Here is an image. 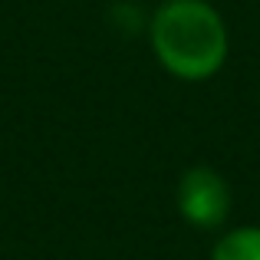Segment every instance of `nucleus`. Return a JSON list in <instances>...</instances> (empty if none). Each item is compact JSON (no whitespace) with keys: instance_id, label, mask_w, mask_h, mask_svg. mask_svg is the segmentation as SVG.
<instances>
[{"instance_id":"1","label":"nucleus","mask_w":260,"mask_h":260,"mask_svg":"<svg viewBox=\"0 0 260 260\" xmlns=\"http://www.w3.org/2000/svg\"><path fill=\"white\" fill-rule=\"evenodd\" d=\"M152 46L168 73L208 79L228 56V26L204 0H172L152 20Z\"/></svg>"},{"instance_id":"2","label":"nucleus","mask_w":260,"mask_h":260,"mask_svg":"<svg viewBox=\"0 0 260 260\" xmlns=\"http://www.w3.org/2000/svg\"><path fill=\"white\" fill-rule=\"evenodd\" d=\"M178 208L198 228H217L231 211L228 181L214 168H188L178 181Z\"/></svg>"},{"instance_id":"3","label":"nucleus","mask_w":260,"mask_h":260,"mask_svg":"<svg viewBox=\"0 0 260 260\" xmlns=\"http://www.w3.org/2000/svg\"><path fill=\"white\" fill-rule=\"evenodd\" d=\"M214 260H260V228H241L221 237Z\"/></svg>"}]
</instances>
